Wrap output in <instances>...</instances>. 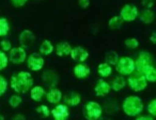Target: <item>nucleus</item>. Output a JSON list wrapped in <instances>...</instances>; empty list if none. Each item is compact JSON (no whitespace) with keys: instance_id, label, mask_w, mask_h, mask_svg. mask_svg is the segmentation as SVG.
<instances>
[{"instance_id":"nucleus-28","label":"nucleus","mask_w":156,"mask_h":120,"mask_svg":"<svg viewBox=\"0 0 156 120\" xmlns=\"http://www.w3.org/2000/svg\"><path fill=\"white\" fill-rule=\"evenodd\" d=\"M23 102V98L20 96V94L13 95V96L10 97L9 99V105L13 108H17Z\"/></svg>"},{"instance_id":"nucleus-41","label":"nucleus","mask_w":156,"mask_h":120,"mask_svg":"<svg viewBox=\"0 0 156 120\" xmlns=\"http://www.w3.org/2000/svg\"><path fill=\"white\" fill-rule=\"evenodd\" d=\"M3 119H5V117L2 115H0V120H3Z\"/></svg>"},{"instance_id":"nucleus-38","label":"nucleus","mask_w":156,"mask_h":120,"mask_svg":"<svg viewBox=\"0 0 156 120\" xmlns=\"http://www.w3.org/2000/svg\"><path fill=\"white\" fill-rule=\"evenodd\" d=\"M142 5L145 9H151L154 5V0H142Z\"/></svg>"},{"instance_id":"nucleus-30","label":"nucleus","mask_w":156,"mask_h":120,"mask_svg":"<svg viewBox=\"0 0 156 120\" xmlns=\"http://www.w3.org/2000/svg\"><path fill=\"white\" fill-rule=\"evenodd\" d=\"M124 45L128 49H137L139 47V42L135 37H128L124 41Z\"/></svg>"},{"instance_id":"nucleus-33","label":"nucleus","mask_w":156,"mask_h":120,"mask_svg":"<svg viewBox=\"0 0 156 120\" xmlns=\"http://www.w3.org/2000/svg\"><path fill=\"white\" fill-rule=\"evenodd\" d=\"M147 113L151 116H156V99H152L147 104Z\"/></svg>"},{"instance_id":"nucleus-26","label":"nucleus","mask_w":156,"mask_h":120,"mask_svg":"<svg viewBox=\"0 0 156 120\" xmlns=\"http://www.w3.org/2000/svg\"><path fill=\"white\" fill-rule=\"evenodd\" d=\"M123 20L121 19L120 16H113L109 19L108 22V27L110 30H119V29L122 28L123 26Z\"/></svg>"},{"instance_id":"nucleus-9","label":"nucleus","mask_w":156,"mask_h":120,"mask_svg":"<svg viewBox=\"0 0 156 120\" xmlns=\"http://www.w3.org/2000/svg\"><path fill=\"white\" fill-rule=\"evenodd\" d=\"M28 68L31 71H40L43 69L44 65H45V60L42 54L37 53V52H33V53L29 54L26 58Z\"/></svg>"},{"instance_id":"nucleus-35","label":"nucleus","mask_w":156,"mask_h":120,"mask_svg":"<svg viewBox=\"0 0 156 120\" xmlns=\"http://www.w3.org/2000/svg\"><path fill=\"white\" fill-rule=\"evenodd\" d=\"M10 1L15 8H22L26 5L28 0H10Z\"/></svg>"},{"instance_id":"nucleus-37","label":"nucleus","mask_w":156,"mask_h":120,"mask_svg":"<svg viewBox=\"0 0 156 120\" xmlns=\"http://www.w3.org/2000/svg\"><path fill=\"white\" fill-rule=\"evenodd\" d=\"M154 117L153 116H151L149 114V115H141V114H139L138 116H136V120H153Z\"/></svg>"},{"instance_id":"nucleus-18","label":"nucleus","mask_w":156,"mask_h":120,"mask_svg":"<svg viewBox=\"0 0 156 120\" xmlns=\"http://www.w3.org/2000/svg\"><path fill=\"white\" fill-rule=\"evenodd\" d=\"M72 50V46L69 42H59L56 46H55V52L58 56H67L69 55Z\"/></svg>"},{"instance_id":"nucleus-16","label":"nucleus","mask_w":156,"mask_h":120,"mask_svg":"<svg viewBox=\"0 0 156 120\" xmlns=\"http://www.w3.org/2000/svg\"><path fill=\"white\" fill-rule=\"evenodd\" d=\"M62 96H63L62 92H61L59 88H56V87L49 88V90L46 92V94H45L46 100H47L50 104H55V105L61 102Z\"/></svg>"},{"instance_id":"nucleus-1","label":"nucleus","mask_w":156,"mask_h":120,"mask_svg":"<svg viewBox=\"0 0 156 120\" xmlns=\"http://www.w3.org/2000/svg\"><path fill=\"white\" fill-rule=\"evenodd\" d=\"M10 85L16 94H26L33 86L32 75L25 70L18 71L11 77Z\"/></svg>"},{"instance_id":"nucleus-11","label":"nucleus","mask_w":156,"mask_h":120,"mask_svg":"<svg viewBox=\"0 0 156 120\" xmlns=\"http://www.w3.org/2000/svg\"><path fill=\"white\" fill-rule=\"evenodd\" d=\"M50 115L55 120H67L69 117V109L66 104L58 103L52 109H50Z\"/></svg>"},{"instance_id":"nucleus-39","label":"nucleus","mask_w":156,"mask_h":120,"mask_svg":"<svg viewBox=\"0 0 156 120\" xmlns=\"http://www.w3.org/2000/svg\"><path fill=\"white\" fill-rule=\"evenodd\" d=\"M12 119L13 120H25L26 117H25L24 115H22V114H16V115H14L13 117H12Z\"/></svg>"},{"instance_id":"nucleus-29","label":"nucleus","mask_w":156,"mask_h":120,"mask_svg":"<svg viewBox=\"0 0 156 120\" xmlns=\"http://www.w3.org/2000/svg\"><path fill=\"white\" fill-rule=\"evenodd\" d=\"M9 65V58H8L7 52L0 50V71L5 70Z\"/></svg>"},{"instance_id":"nucleus-36","label":"nucleus","mask_w":156,"mask_h":120,"mask_svg":"<svg viewBox=\"0 0 156 120\" xmlns=\"http://www.w3.org/2000/svg\"><path fill=\"white\" fill-rule=\"evenodd\" d=\"M78 5L81 9L86 10L90 7V0H78Z\"/></svg>"},{"instance_id":"nucleus-14","label":"nucleus","mask_w":156,"mask_h":120,"mask_svg":"<svg viewBox=\"0 0 156 120\" xmlns=\"http://www.w3.org/2000/svg\"><path fill=\"white\" fill-rule=\"evenodd\" d=\"M74 75H75L77 79L83 80L87 79L90 75H91V69L88 65H86L85 63H77L75 65L73 69Z\"/></svg>"},{"instance_id":"nucleus-13","label":"nucleus","mask_w":156,"mask_h":120,"mask_svg":"<svg viewBox=\"0 0 156 120\" xmlns=\"http://www.w3.org/2000/svg\"><path fill=\"white\" fill-rule=\"evenodd\" d=\"M41 78L43 83L49 88L56 87L59 82V75H57V72H55L54 70H50V69H47V70L44 71L42 73Z\"/></svg>"},{"instance_id":"nucleus-22","label":"nucleus","mask_w":156,"mask_h":120,"mask_svg":"<svg viewBox=\"0 0 156 120\" xmlns=\"http://www.w3.org/2000/svg\"><path fill=\"white\" fill-rule=\"evenodd\" d=\"M138 17L143 24L145 25H150L154 22L155 19V16H154V12L151 9H144L138 13Z\"/></svg>"},{"instance_id":"nucleus-15","label":"nucleus","mask_w":156,"mask_h":120,"mask_svg":"<svg viewBox=\"0 0 156 120\" xmlns=\"http://www.w3.org/2000/svg\"><path fill=\"white\" fill-rule=\"evenodd\" d=\"M111 87L110 83L106 82L105 80L101 79L96 82L95 86H94V92H95L96 97H105L110 92Z\"/></svg>"},{"instance_id":"nucleus-40","label":"nucleus","mask_w":156,"mask_h":120,"mask_svg":"<svg viewBox=\"0 0 156 120\" xmlns=\"http://www.w3.org/2000/svg\"><path fill=\"white\" fill-rule=\"evenodd\" d=\"M150 41H151V43L153 44V45H155L156 44V32L154 31V32H152L151 36H150Z\"/></svg>"},{"instance_id":"nucleus-27","label":"nucleus","mask_w":156,"mask_h":120,"mask_svg":"<svg viewBox=\"0 0 156 120\" xmlns=\"http://www.w3.org/2000/svg\"><path fill=\"white\" fill-rule=\"evenodd\" d=\"M10 32L9 20L5 17H0V37H5Z\"/></svg>"},{"instance_id":"nucleus-5","label":"nucleus","mask_w":156,"mask_h":120,"mask_svg":"<svg viewBox=\"0 0 156 120\" xmlns=\"http://www.w3.org/2000/svg\"><path fill=\"white\" fill-rule=\"evenodd\" d=\"M83 115L88 120H98L103 115V107L96 101H89L83 107Z\"/></svg>"},{"instance_id":"nucleus-3","label":"nucleus","mask_w":156,"mask_h":120,"mask_svg":"<svg viewBox=\"0 0 156 120\" xmlns=\"http://www.w3.org/2000/svg\"><path fill=\"white\" fill-rule=\"evenodd\" d=\"M126 86L130 88L132 90L136 92H142L147 88V81L145 80V78L143 77L141 73L139 72H134L132 75H128V78L126 79Z\"/></svg>"},{"instance_id":"nucleus-20","label":"nucleus","mask_w":156,"mask_h":120,"mask_svg":"<svg viewBox=\"0 0 156 120\" xmlns=\"http://www.w3.org/2000/svg\"><path fill=\"white\" fill-rule=\"evenodd\" d=\"M110 87L113 92H117L124 89V88L126 87V79L124 78V75H118V77H115V79L111 81Z\"/></svg>"},{"instance_id":"nucleus-24","label":"nucleus","mask_w":156,"mask_h":120,"mask_svg":"<svg viewBox=\"0 0 156 120\" xmlns=\"http://www.w3.org/2000/svg\"><path fill=\"white\" fill-rule=\"evenodd\" d=\"M98 73L102 78H109L112 73V66L106 62L101 63L98 66Z\"/></svg>"},{"instance_id":"nucleus-7","label":"nucleus","mask_w":156,"mask_h":120,"mask_svg":"<svg viewBox=\"0 0 156 120\" xmlns=\"http://www.w3.org/2000/svg\"><path fill=\"white\" fill-rule=\"evenodd\" d=\"M153 64V56L147 51H140L138 54V58L135 61V71L141 73L144 68H147L149 65Z\"/></svg>"},{"instance_id":"nucleus-2","label":"nucleus","mask_w":156,"mask_h":120,"mask_svg":"<svg viewBox=\"0 0 156 120\" xmlns=\"http://www.w3.org/2000/svg\"><path fill=\"white\" fill-rule=\"evenodd\" d=\"M144 105L138 96H128L123 100L122 103V109H123L124 114L128 117H136L139 114L142 113Z\"/></svg>"},{"instance_id":"nucleus-12","label":"nucleus","mask_w":156,"mask_h":120,"mask_svg":"<svg viewBox=\"0 0 156 120\" xmlns=\"http://www.w3.org/2000/svg\"><path fill=\"white\" fill-rule=\"evenodd\" d=\"M18 41H20V46L24 47L25 49H27V48H30L33 45V43L35 41V35L31 30L25 29V30H23L20 32Z\"/></svg>"},{"instance_id":"nucleus-31","label":"nucleus","mask_w":156,"mask_h":120,"mask_svg":"<svg viewBox=\"0 0 156 120\" xmlns=\"http://www.w3.org/2000/svg\"><path fill=\"white\" fill-rule=\"evenodd\" d=\"M35 112H37V113H39V114H41V115L43 116V117H45V118H47V117H49V116H50V108L45 104L39 105V106L35 108Z\"/></svg>"},{"instance_id":"nucleus-32","label":"nucleus","mask_w":156,"mask_h":120,"mask_svg":"<svg viewBox=\"0 0 156 120\" xmlns=\"http://www.w3.org/2000/svg\"><path fill=\"white\" fill-rule=\"evenodd\" d=\"M8 86H9V82L7 81V79L3 75H0V97L7 92Z\"/></svg>"},{"instance_id":"nucleus-17","label":"nucleus","mask_w":156,"mask_h":120,"mask_svg":"<svg viewBox=\"0 0 156 120\" xmlns=\"http://www.w3.org/2000/svg\"><path fill=\"white\" fill-rule=\"evenodd\" d=\"M65 104L67 106H77L81 102V96L76 92H69L62 96Z\"/></svg>"},{"instance_id":"nucleus-25","label":"nucleus","mask_w":156,"mask_h":120,"mask_svg":"<svg viewBox=\"0 0 156 120\" xmlns=\"http://www.w3.org/2000/svg\"><path fill=\"white\" fill-rule=\"evenodd\" d=\"M119 58H120L119 54L115 51H113V50H109V51H107L106 53H105V62L108 63L111 66H115V65L117 64Z\"/></svg>"},{"instance_id":"nucleus-19","label":"nucleus","mask_w":156,"mask_h":120,"mask_svg":"<svg viewBox=\"0 0 156 120\" xmlns=\"http://www.w3.org/2000/svg\"><path fill=\"white\" fill-rule=\"evenodd\" d=\"M29 92H30V98L35 102H41L46 94L45 88L41 85H33Z\"/></svg>"},{"instance_id":"nucleus-10","label":"nucleus","mask_w":156,"mask_h":120,"mask_svg":"<svg viewBox=\"0 0 156 120\" xmlns=\"http://www.w3.org/2000/svg\"><path fill=\"white\" fill-rule=\"evenodd\" d=\"M69 55H71L72 60L75 61L76 63H85L89 58L90 53L87 48L83 47V46H76V47H72Z\"/></svg>"},{"instance_id":"nucleus-6","label":"nucleus","mask_w":156,"mask_h":120,"mask_svg":"<svg viewBox=\"0 0 156 120\" xmlns=\"http://www.w3.org/2000/svg\"><path fill=\"white\" fill-rule=\"evenodd\" d=\"M138 13H139V10L136 5H132V3H126V5H124L122 7L119 16L121 17V19L123 22H132L138 18Z\"/></svg>"},{"instance_id":"nucleus-23","label":"nucleus","mask_w":156,"mask_h":120,"mask_svg":"<svg viewBox=\"0 0 156 120\" xmlns=\"http://www.w3.org/2000/svg\"><path fill=\"white\" fill-rule=\"evenodd\" d=\"M141 75L145 78L147 82L150 83H154L156 81V70H155V67L154 65H149L147 68H144V70L141 72Z\"/></svg>"},{"instance_id":"nucleus-21","label":"nucleus","mask_w":156,"mask_h":120,"mask_svg":"<svg viewBox=\"0 0 156 120\" xmlns=\"http://www.w3.org/2000/svg\"><path fill=\"white\" fill-rule=\"evenodd\" d=\"M54 51H55V47L49 39H44L39 47V53L42 54L43 56L50 55Z\"/></svg>"},{"instance_id":"nucleus-34","label":"nucleus","mask_w":156,"mask_h":120,"mask_svg":"<svg viewBox=\"0 0 156 120\" xmlns=\"http://www.w3.org/2000/svg\"><path fill=\"white\" fill-rule=\"evenodd\" d=\"M0 48H1L0 50H2V51L9 52L10 49L12 48L11 42H10L9 39H2V41L0 42Z\"/></svg>"},{"instance_id":"nucleus-4","label":"nucleus","mask_w":156,"mask_h":120,"mask_svg":"<svg viewBox=\"0 0 156 120\" xmlns=\"http://www.w3.org/2000/svg\"><path fill=\"white\" fill-rule=\"evenodd\" d=\"M115 66V70L121 75H129L135 71V60L130 56H121L118 60Z\"/></svg>"},{"instance_id":"nucleus-8","label":"nucleus","mask_w":156,"mask_h":120,"mask_svg":"<svg viewBox=\"0 0 156 120\" xmlns=\"http://www.w3.org/2000/svg\"><path fill=\"white\" fill-rule=\"evenodd\" d=\"M9 58V62L13 63V64L20 65L26 62L27 58V51L24 47L22 46H17V47H12L8 54Z\"/></svg>"}]
</instances>
